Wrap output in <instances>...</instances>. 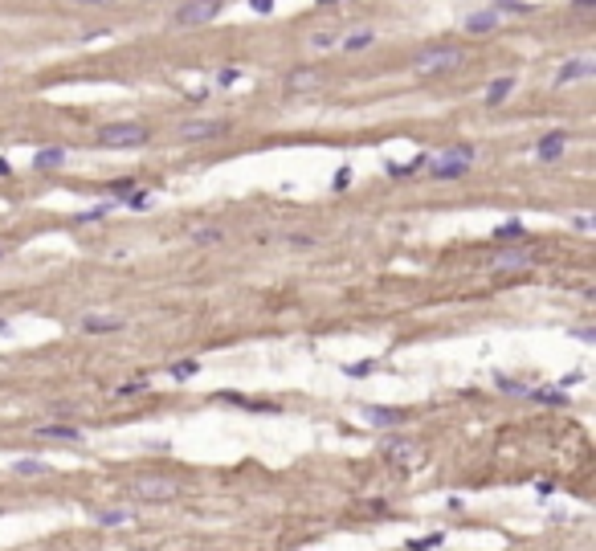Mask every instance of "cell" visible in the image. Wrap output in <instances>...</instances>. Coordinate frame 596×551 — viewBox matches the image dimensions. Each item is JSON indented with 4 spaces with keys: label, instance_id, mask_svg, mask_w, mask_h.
I'll list each match as a JSON object with an SVG mask.
<instances>
[{
    "label": "cell",
    "instance_id": "6da1fadb",
    "mask_svg": "<svg viewBox=\"0 0 596 551\" xmlns=\"http://www.w3.org/2000/svg\"><path fill=\"white\" fill-rule=\"evenodd\" d=\"M466 62V53L457 46H425L417 57H413V70L417 74H450Z\"/></svg>",
    "mask_w": 596,
    "mask_h": 551
},
{
    "label": "cell",
    "instance_id": "7a4b0ae2",
    "mask_svg": "<svg viewBox=\"0 0 596 551\" xmlns=\"http://www.w3.org/2000/svg\"><path fill=\"white\" fill-rule=\"evenodd\" d=\"M147 139H151V131H147L144 123H106V127L98 131V144H102V147H115V151L144 147Z\"/></svg>",
    "mask_w": 596,
    "mask_h": 551
},
{
    "label": "cell",
    "instance_id": "3957f363",
    "mask_svg": "<svg viewBox=\"0 0 596 551\" xmlns=\"http://www.w3.org/2000/svg\"><path fill=\"white\" fill-rule=\"evenodd\" d=\"M470 164H474V147L470 144H453L445 155H437L429 164L433 180H462L466 172H470Z\"/></svg>",
    "mask_w": 596,
    "mask_h": 551
},
{
    "label": "cell",
    "instance_id": "277c9868",
    "mask_svg": "<svg viewBox=\"0 0 596 551\" xmlns=\"http://www.w3.org/2000/svg\"><path fill=\"white\" fill-rule=\"evenodd\" d=\"M131 494L139 503H172L180 494V482L167 478V474H139V478L131 482Z\"/></svg>",
    "mask_w": 596,
    "mask_h": 551
},
{
    "label": "cell",
    "instance_id": "5b68a950",
    "mask_svg": "<svg viewBox=\"0 0 596 551\" xmlns=\"http://www.w3.org/2000/svg\"><path fill=\"white\" fill-rule=\"evenodd\" d=\"M225 0H184L180 8H172V25L176 29H192V25H209L221 17Z\"/></svg>",
    "mask_w": 596,
    "mask_h": 551
},
{
    "label": "cell",
    "instance_id": "8992f818",
    "mask_svg": "<svg viewBox=\"0 0 596 551\" xmlns=\"http://www.w3.org/2000/svg\"><path fill=\"white\" fill-rule=\"evenodd\" d=\"M323 86H327V74L314 70V66H294V70L286 74V82H282V90H286L290 98L314 95V90H323Z\"/></svg>",
    "mask_w": 596,
    "mask_h": 551
},
{
    "label": "cell",
    "instance_id": "52a82bcc",
    "mask_svg": "<svg viewBox=\"0 0 596 551\" xmlns=\"http://www.w3.org/2000/svg\"><path fill=\"white\" fill-rule=\"evenodd\" d=\"M176 135L184 139V144H200V139H221V135H229V123L225 119H184L176 127Z\"/></svg>",
    "mask_w": 596,
    "mask_h": 551
},
{
    "label": "cell",
    "instance_id": "ba28073f",
    "mask_svg": "<svg viewBox=\"0 0 596 551\" xmlns=\"http://www.w3.org/2000/svg\"><path fill=\"white\" fill-rule=\"evenodd\" d=\"M494 270H499V274H515V270H531V265H535V253H531V249H499V253H494Z\"/></svg>",
    "mask_w": 596,
    "mask_h": 551
},
{
    "label": "cell",
    "instance_id": "9c48e42d",
    "mask_svg": "<svg viewBox=\"0 0 596 551\" xmlns=\"http://www.w3.org/2000/svg\"><path fill=\"white\" fill-rule=\"evenodd\" d=\"M596 74V62L592 57H572L555 70V86H568V82H580V78H592Z\"/></svg>",
    "mask_w": 596,
    "mask_h": 551
},
{
    "label": "cell",
    "instance_id": "30bf717a",
    "mask_svg": "<svg viewBox=\"0 0 596 551\" xmlns=\"http://www.w3.org/2000/svg\"><path fill=\"white\" fill-rule=\"evenodd\" d=\"M564 147H568V135H564V131H548V135L535 144V160H539V164H551V160L564 155Z\"/></svg>",
    "mask_w": 596,
    "mask_h": 551
},
{
    "label": "cell",
    "instance_id": "8fae6325",
    "mask_svg": "<svg viewBox=\"0 0 596 551\" xmlns=\"http://www.w3.org/2000/svg\"><path fill=\"white\" fill-rule=\"evenodd\" d=\"M78 327H82L86 335H111V331H123L127 323H123V319H115V314H86Z\"/></svg>",
    "mask_w": 596,
    "mask_h": 551
},
{
    "label": "cell",
    "instance_id": "7c38bea8",
    "mask_svg": "<svg viewBox=\"0 0 596 551\" xmlns=\"http://www.w3.org/2000/svg\"><path fill=\"white\" fill-rule=\"evenodd\" d=\"M363 421H368V425H380V429H392V425H401V421H405V412H401V408L363 405Z\"/></svg>",
    "mask_w": 596,
    "mask_h": 551
},
{
    "label": "cell",
    "instance_id": "4fadbf2b",
    "mask_svg": "<svg viewBox=\"0 0 596 551\" xmlns=\"http://www.w3.org/2000/svg\"><path fill=\"white\" fill-rule=\"evenodd\" d=\"M376 46V29H352L347 37H339V49L343 53H363V49Z\"/></svg>",
    "mask_w": 596,
    "mask_h": 551
},
{
    "label": "cell",
    "instance_id": "5bb4252c",
    "mask_svg": "<svg viewBox=\"0 0 596 551\" xmlns=\"http://www.w3.org/2000/svg\"><path fill=\"white\" fill-rule=\"evenodd\" d=\"M527 400H535V405H551V408H564V405H568V392H564L560 384H551V388H527Z\"/></svg>",
    "mask_w": 596,
    "mask_h": 551
},
{
    "label": "cell",
    "instance_id": "9a60e30c",
    "mask_svg": "<svg viewBox=\"0 0 596 551\" xmlns=\"http://www.w3.org/2000/svg\"><path fill=\"white\" fill-rule=\"evenodd\" d=\"M33 433L46 437V441H74V445L82 441V429H78V425H37Z\"/></svg>",
    "mask_w": 596,
    "mask_h": 551
},
{
    "label": "cell",
    "instance_id": "2e32d148",
    "mask_svg": "<svg viewBox=\"0 0 596 551\" xmlns=\"http://www.w3.org/2000/svg\"><path fill=\"white\" fill-rule=\"evenodd\" d=\"M33 164H37V172H53L66 164V147H41L37 155H33Z\"/></svg>",
    "mask_w": 596,
    "mask_h": 551
},
{
    "label": "cell",
    "instance_id": "e0dca14e",
    "mask_svg": "<svg viewBox=\"0 0 596 551\" xmlns=\"http://www.w3.org/2000/svg\"><path fill=\"white\" fill-rule=\"evenodd\" d=\"M490 29H499V13H494V8L466 17V33H490Z\"/></svg>",
    "mask_w": 596,
    "mask_h": 551
},
{
    "label": "cell",
    "instance_id": "ac0fdd59",
    "mask_svg": "<svg viewBox=\"0 0 596 551\" xmlns=\"http://www.w3.org/2000/svg\"><path fill=\"white\" fill-rule=\"evenodd\" d=\"M13 474H21V478H41V474H49V466L37 461V457H21V461H13Z\"/></svg>",
    "mask_w": 596,
    "mask_h": 551
},
{
    "label": "cell",
    "instance_id": "d6986e66",
    "mask_svg": "<svg viewBox=\"0 0 596 551\" xmlns=\"http://www.w3.org/2000/svg\"><path fill=\"white\" fill-rule=\"evenodd\" d=\"M511 90H515V78H494V82H490V90H486V102H490V106H499V102H506Z\"/></svg>",
    "mask_w": 596,
    "mask_h": 551
},
{
    "label": "cell",
    "instance_id": "ffe728a7",
    "mask_svg": "<svg viewBox=\"0 0 596 551\" xmlns=\"http://www.w3.org/2000/svg\"><path fill=\"white\" fill-rule=\"evenodd\" d=\"M527 237V229H523V221H502L499 229H494V241H523Z\"/></svg>",
    "mask_w": 596,
    "mask_h": 551
},
{
    "label": "cell",
    "instance_id": "44dd1931",
    "mask_svg": "<svg viewBox=\"0 0 596 551\" xmlns=\"http://www.w3.org/2000/svg\"><path fill=\"white\" fill-rule=\"evenodd\" d=\"M494 13H511V17H531L535 13V4H527V0H494Z\"/></svg>",
    "mask_w": 596,
    "mask_h": 551
},
{
    "label": "cell",
    "instance_id": "7402d4cb",
    "mask_svg": "<svg viewBox=\"0 0 596 551\" xmlns=\"http://www.w3.org/2000/svg\"><path fill=\"white\" fill-rule=\"evenodd\" d=\"M384 454L392 457V461H405V457H413V454H417V445H413V441H405V437H401V441L392 437V441L384 445Z\"/></svg>",
    "mask_w": 596,
    "mask_h": 551
},
{
    "label": "cell",
    "instance_id": "603a6c76",
    "mask_svg": "<svg viewBox=\"0 0 596 551\" xmlns=\"http://www.w3.org/2000/svg\"><path fill=\"white\" fill-rule=\"evenodd\" d=\"M494 388H499V392H511V396H527V388H531V384H523V380H511V376H502V372H494Z\"/></svg>",
    "mask_w": 596,
    "mask_h": 551
},
{
    "label": "cell",
    "instance_id": "cb8c5ba5",
    "mask_svg": "<svg viewBox=\"0 0 596 551\" xmlns=\"http://www.w3.org/2000/svg\"><path fill=\"white\" fill-rule=\"evenodd\" d=\"M339 46V29H314L310 33V49H331Z\"/></svg>",
    "mask_w": 596,
    "mask_h": 551
},
{
    "label": "cell",
    "instance_id": "d4e9b609",
    "mask_svg": "<svg viewBox=\"0 0 596 551\" xmlns=\"http://www.w3.org/2000/svg\"><path fill=\"white\" fill-rule=\"evenodd\" d=\"M200 372V360H180V363H172V380H192Z\"/></svg>",
    "mask_w": 596,
    "mask_h": 551
},
{
    "label": "cell",
    "instance_id": "484cf974",
    "mask_svg": "<svg viewBox=\"0 0 596 551\" xmlns=\"http://www.w3.org/2000/svg\"><path fill=\"white\" fill-rule=\"evenodd\" d=\"M192 241L196 245H216V241H225V233L216 225H209V229H192Z\"/></svg>",
    "mask_w": 596,
    "mask_h": 551
},
{
    "label": "cell",
    "instance_id": "4316f807",
    "mask_svg": "<svg viewBox=\"0 0 596 551\" xmlns=\"http://www.w3.org/2000/svg\"><path fill=\"white\" fill-rule=\"evenodd\" d=\"M425 164H429L425 155H417L413 164H388V176H413V172H421V168H425Z\"/></svg>",
    "mask_w": 596,
    "mask_h": 551
},
{
    "label": "cell",
    "instance_id": "83f0119b",
    "mask_svg": "<svg viewBox=\"0 0 596 551\" xmlns=\"http://www.w3.org/2000/svg\"><path fill=\"white\" fill-rule=\"evenodd\" d=\"M139 392H147V376H139V380H127V384L119 388V392H115V396L131 400V396H139Z\"/></svg>",
    "mask_w": 596,
    "mask_h": 551
},
{
    "label": "cell",
    "instance_id": "f1b7e54d",
    "mask_svg": "<svg viewBox=\"0 0 596 551\" xmlns=\"http://www.w3.org/2000/svg\"><path fill=\"white\" fill-rule=\"evenodd\" d=\"M433 547H441V535L437 531L425 535V539H408V551H433Z\"/></svg>",
    "mask_w": 596,
    "mask_h": 551
},
{
    "label": "cell",
    "instance_id": "f546056e",
    "mask_svg": "<svg viewBox=\"0 0 596 551\" xmlns=\"http://www.w3.org/2000/svg\"><path fill=\"white\" fill-rule=\"evenodd\" d=\"M98 523H102V527H123V523H127V510H102Z\"/></svg>",
    "mask_w": 596,
    "mask_h": 551
},
{
    "label": "cell",
    "instance_id": "4dcf8cb0",
    "mask_svg": "<svg viewBox=\"0 0 596 551\" xmlns=\"http://www.w3.org/2000/svg\"><path fill=\"white\" fill-rule=\"evenodd\" d=\"M147 204H151V196H147L144 188H139V192H131V196H127V209H147Z\"/></svg>",
    "mask_w": 596,
    "mask_h": 551
},
{
    "label": "cell",
    "instance_id": "1f68e13d",
    "mask_svg": "<svg viewBox=\"0 0 596 551\" xmlns=\"http://www.w3.org/2000/svg\"><path fill=\"white\" fill-rule=\"evenodd\" d=\"M372 372H376V363L368 360V363H352V368H347V376H372Z\"/></svg>",
    "mask_w": 596,
    "mask_h": 551
},
{
    "label": "cell",
    "instance_id": "d6a6232c",
    "mask_svg": "<svg viewBox=\"0 0 596 551\" xmlns=\"http://www.w3.org/2000/svg\"><path fill=\"white\" fill-rule=\"evenodd\" d=\"M216 82H221V86H233V82H237V70H233V66H225V70L216 74Z\"/></svg>",
    "mask_w": 596,
    "mask_h": 551
},
{
    "label": "cell",
    "instance_id": "836d02e7",
    "mask_svg": "<svg viewBox=\"0 0 596 551\" xmlns=\"http://www.w3.org/2000/svg\"><path fill=\"white\" fill-rule=\"evenodd\" d=\"M254 4V13H274V0H249Z\"/></svg>",
    "mask_w": 596,
    "mask_h": 551
},
{
    "label": "cell",
    "instance_id": "e575fe53",
    "mask_svg": "<svg viewBox=\"0 0 596 551\" xmlns=\"http://www.w3.org/2000/svg\"><path fill=\"white\" fill-rule=\"evenodd\" d=\"M572 8H576V13H592L596 0H572Z\"/></svg>",
    "mask_w": 596,
    "mask_h": 551
},
{
    "label": "cell",
    "instance_id": "d590c367",
    "mask_svg": "<svg viewBox=\"0 0 596 551\" xmlns=\"http://www.w3.org/2000/svg\"><path fill=\"white\" fill-rule=\"evenodd\" d=\"M74 4H115V0H74Z\"/></svg>",
    "mask_w": 596,
    "mask_h": 551
},
{
    "label": "cell",
    "instance_id": "8d00e7d4",
    "mask_svg": "<svg viewBox=\"0 0 596 551\" xmlns=\"http://www.w3.org/2000/svg\"><path fill=\"white\" fill-rule=\"evenodd\" d=\"M4 172H8V160H4V155H0V176H4Z\"/></svg>",
    "mask_w": 596,
    "mask_h": 551
},
{
    "label": "cell",
    "instance_id": "74e56055",
    "mask_svg": "<svg viewBox=\"0 0 596 551\" xmlns=\"http://www.w3.org/2000/svg\"><path fill=\"white\" fill-rule=\"evenodd\" d=\"M319 4H339V0H319Z\"/></svg>",
    "mask_w": 596,
    "mask_h": 551
},
{
    "label": "cell",
    "instance_id": "f35d334b",
    "mask_svg": "<svg viewBox=\"0 0 596 551\" xmlns=\"http://www.w3.org/2000/svg\"><path fill=\"white\" fill-rule=\"evenodd\" d=\"M0 258H4V249H0Z\"/></svg>",
    "mask_w": 596,
    "mask_h": 551
}]
</instances>
